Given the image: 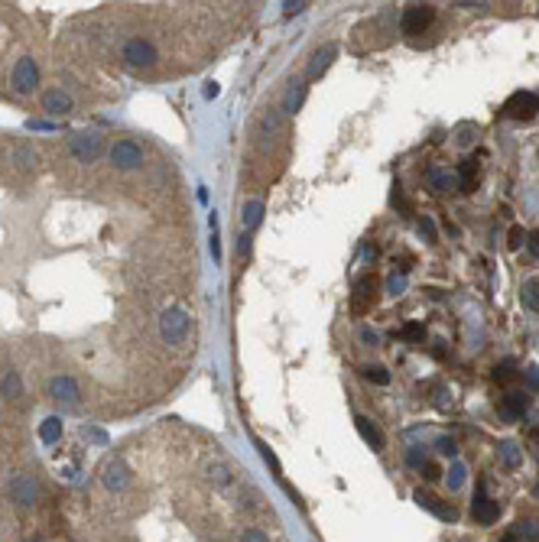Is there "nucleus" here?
I'll use <instances>...</instances> for the list:
<instances>
[{
	"label": "nucleus",
	"mask_w": 539,
	"mask_h": 542,
	"mask_svg": "<svg viewBox=\"0 0 539 542\" xmlns=\"http://www.w3.org/2000/svg\"><path fill=\"white\" fill-rule=\"evenodd\" d=\"M120 59L127 62L130 68H153L160 62V49L146 39V36H134L120 46Z\"/></svg>",
	"instance_id": "obj_1"
},
{
	"label": "nucleus",
	"mask_w": 539,
	"mask_h": 542,
	"mask_svg": "<svg viewBox=\"0 0 539 542\" xmlns=\"http://www.w3.org/2000/svg\"><path fill=\"white\" fill-rule=\"evenodd\" d=\"M101 150H104V143L94 130H78V134L68 136V153H72L78 162H94L101 156Z\"/></svg>",
	"instance_id": "obj_2"
},
{
	"label": "nucleus",
	"mask_w": 539,
	"mask_h": 542,
	"mask_svg": "<svg viewBox=\"0 0 539 542\" xmlns=\"http://www.w3.org/2000/svg\"><path fill=\"white\" fill-rule=\"evenodd\" d=\"M160 335L166 344H182L189 338V315L182 309H166L160 315Z\"/></svg>",
	"instance_id": "obj_3"
},
{
	"label": "nucleus",
	"mask_w": 539,
	"mask_h": 542,
	"mask_svg": "<svg viewBox=\"0 0 539 542\" xmlns=\"http://www.w3.org/2000/svg\"><path fill=\"white\" fill-rule=\"evenodd\" d=\"M10 85H13L17 94H33L36 85H39V65H36V59H30V56L17 59L13 75H10Z\"/></svg>",
	"instance_id": "obj_4"
},
{
	"label": "nucleus",
	"mask_w": 539,
	"mask_h": 542,
	"mask_svg": "<svg viewBox=\"0 0 539 542\" xmlns=\"http://www.w3.org/2000/svg\"><path fill=\"white\" fill-rule=\"evenodd\" d=\"M504 114L514 120H533L539 114V94L533 91H514L504 104Z\"/></svg>",
	"instance_id": "obj_5"
},
{
	"label": "nucleus",
	"mask_w": 539,
	"mask_h": 542,
	"mask_svg": "<svg viewBox=\"0 0 539 542\" xmlns=\"http://www.w3.org/2000/svg\"><path fill=\"white\" fill-rule=\"evenodd\" d=\"M49 396L65 409H75L82 403V393H78V383L68 377V373H59V377H52L49 380Z\"/></svg>",
	"instance_id": "obj_6"
},
{
	"label": "nucleus",
	"mask_w": 539,
	"mask_h": 542,
	"mask_svg": "<svg viewBox=\"0 0 539 542\" xmlns=\"http://www.w3.org/2000/svg\"><path fill=\"white\" fill-rule=\"evenodd\" d=\"M436 20V7H429V4H416V7H410L403 13V20H400V26H403L406 36H419L429 30V23Z\"/></svg>",
	"instance_id": "obj_7"
},
{
	"label": "nucleus",
	"mask_w": 539,
	"mask_h": 542,
	"mask_svg": "<svg viewBox=\"0 0 539 542\" xmlns=\"http://www.w3.org/2000/svg\"><path fill=\"white\" fill-rule=\"evenodd\" d=\"M7 493L17 507H33L36 500H39V484H36V477H30V475H17V477H10Z\"/></svg>",
	"instance_id": "obj_8"
},
{
	"label": "nucleus",
	"mask_w": 539,
	"mask_h": 542,
	"mask_svg": "<svg viewBox=\"0 0 539 542\" xmlns=\"http://www.w3.org/2000/svg\"><path fill=\"white\" fill-rule=\"evenodd\" d=\"M110 162H114L118 169H137V166L144 162V150H140L134 140H118V143L110 146Z\"/></svg>",
	"instance_id": "obj_9"
},
{
	"label": "nucleus",
	"mask_w": 539,
	"mask_h": 542,
	"mask_svg": "<svg viewBox=\"0 0 539 542\" xmlns=\"http://www.w3.org/2000/svg\"><path fill=\"white\" fill-rule=\"evenodd\" d=\"M101 484L108 491H124L130 484V467L124 465V458H110L108 465L101 467Z\"/></svg>",
	"instance_id": "obj_10"
},
{
	"label": "nucleus",
	"mask_w": 539,
	"mask_h": 542,
	"mask_svg": "<svg viewBox=\"0 0 539 542\" xmlns=\"http://www.w3.org/2000/svg\"><path fill=\"white\" fill-rule=\"evenodd\" d=\"M413 497H416V503H419L422 510L436 513L438 520H445V523H455V520H458L455 503H448V500H438V497H432V493H426V491H416Z\"/></svg>",
	"instance_id": "obj_11"
},
{
	"label": "nucleus",
	"mask_w": 539,
	"mask_h": 542,
	"mask_svg": "<svg viewBox=\"0 0 539 542\" xmlns=\"http://www.w3.org/2000/svg\"><path fill=\"white\" fill-rule=\"evenodd\" d=\"M471 517L478 520L481 526H494L500 520V507H497V500H490L488 493L481 491V493H474V503H471Z\"/></svg>",
	"instance_id": "obj_12"
},
{
	"label": "nucleus",
	"mask_w": 539,
	"mask_h": 542,
	"mask_svg": "<svg viewBox=\"0 0 539 542\" xmlns=\"http://www.w3.org/2000/svg\"><path fill=\"white\" fill-rule=\"evenodd\" d=\"M526 406H530V396H526V393H507V396L497 403V413L504 422H516V419H523Z\"/></svg>",
	"instance_id": "obj_13"
},
{
	"label": "nucleus",
	"mask_w": 539,
	"mask_h": 542,
	"mask_svg": "<svg viewBox=\"0 0 539 542\" xmlns=\"http://www.w3.org/2000/svg\"><path fill=\"white\" fill-rule=\"evenodd\" d=\"M354 425H357V435H361V439L367 441L374 451H383L387 439H383V432H380V425L374 422V419H367V415H357V419H354Z\"/></svg>",
	"instance_id": "obj_14"
},
{
	"label": "nucleus",
	"mask_w": 539,
	"mask_h": 542,
	"mask_svg": "<svg viewBox=\"0 0 539 542\" xmlns=\"http://www.w3.org/2000/svg\"><path fill=\"white\" fill-rule=\"evenodd\" d=\"M42 110L52 114V117H62V114L72 110V98H68L62 88H49V91L42 94Z\"/></svg>",
	"instance_id": "obj_15"
},
{
	"label": "nucleus",
	"mask_w": 539,
	"mask_h": 542,
	"mask_svg": "<svg viewBox=\"0 0 539 542\" xmlns=\"http://www.w3.org/2000/svg\"><path fill=\"white\" fill-rule=\"evenodd\" d=\"M338 56V46H325V49H319L315 56H312L309 62V82H315V78H322L325 72H329V65L335 62Z\"/></svg>",
	"instance_id": "obj_16"
},
{
	"label": "nucleus",
	"mask_w": 539,
	"mask_h": 542,
	"mask_svg": "<svg viewBox=\"0 0 539 542\" xmlns=\"http://www.w3.org/2000/svg\"><path fill=\"white\" fill-rule=\"evenodd\" d=\"M0 393H4L7 399H13V403L23 399V380H20L17 370H7L4 377H0Z\"/></svg>",
	"instance_id": "obj_17"
},
{
	"label": "nucleus",
	"mask_w": 539,
	"mask_h": 542,
	"mask_svg": "<svg viewBox=\"0 0 539 542\" xmlns=\"http://www.w3.org/2000/svg\"><path fill=\"white\" fill-rule=\"evenodd\" d=\"M458 188L462 192H474L478 188V160H464V166L458 169Z\"/></svg>",
	"instance_id": "obj_18"
},
{
	"label": "nucleus",
	"mask_w": 539,
	"mask_h": 542,
	"mask_svg": "<svg viewBox=\"0 0 539 542\" xmlns=\"http://www.w3.org/2000/svg\"><path fill=\"white\" fill-rule=\"evenodd\" d=\"M241 218H244V228H247V231H257V228H260V221H263V202H260V198L247 202V205H244V214H241Z\"/></svg>",
	"instance_id": "obj_19"
},
{
	"label": "nucleus",
	"mask_w": 539,
	"mask_h": 542,
	"mask_svg": "<svg viewBox=\"0 0 539 542\" xmlns=\"http://www.w3.org/2000/svg\"><path fill=\"white\" fill-rule=\"evenodd\" d=\"M305 91H309V85H305V82H296V85L289 88L286 101H283V110H286V114H296V110L303 108V101H305Z\"/></svg>",
	"instance_id": "obj_20"
},
{
	"label": "nucleus",
	"mask_w": 539,
	"mask_h": 542,
	"mask_svg": "<svg viewBox=\"0 0 539 542\" xmlns=\"http://www.w3.org/2000/svg\"><path fill=\"white\" fill-rule=\"evenodd\" d=\"M39 439L46 441V445H56V441L62 439V419L59 415H49V419L39 425Z\"/></svg>",
	"instance_id": "obj_21"
},
{
	"label": "nucleus",
	"mask_w": 539,
	"mask_h": 542,
	"mask_svg": "<svg viewBox=\"0 0 539 542\" xmlns=\"http://www.w3.org/2000/svg\"><path fill=\"white\" fill-rule=\"evenodd\" d=\"M497 455L507 467H520L523 465V455H520V445L516 441H500L497 445Z\"/></svg>",
	"instance_id": "obj_22"
},
{
	"label": "nucleus",
	"mask_w": 539,
	"mask_h": 542,
	"mask_svg": "<svg viewBox=\"0 0 539 542\" xmlns=\"http://www.w3.org/2000/svg\"><path fill=\"white\" fill-rule=\"evenodd\" d=\"M429 179H432V188H438V192L458 188V172H429Z\"/></svg>",
	"instance_id": "obj_23"
},
{
	"label": "nucleus",
	"mask_w": 539,
	"mask_h": 542,
	"mask_svg": "<svg viewBox=\"0 0 539 542\" xmlns=\"http://www.w3.org/2000/svg\"><path fill=\"white\" fill-rule=\"evenodd\" d=\"M208 481L218 484V487H224V484H231V467L221 465V461H211L208 465Z\"/></svg>",
	"instance_id": "obj_24"
},
{
	"label": "nucleus",
	"mask_w": 539,
	"mask_h": 542,
	"mask_svg": "<svg viewBox=\"0 0 539 542\" xmlns=\"http://www.w3.org/2000/svg\"><path fill=\"white\" fill-rule=\"evenodd\" d=\"M13 160H17L20 169H36V162H39V156H36L30 146H17L13 150Z\"/></svg>",
	"instance_id": "obj_25"
},
{
	"label": "nucleus",
	"mask_w": 539,
	"mask_h": 542,
	"mask_svg": "<svg viewBox=\"0 0 539 542\" xmlns=\"http://www.w3.org/2000/svg\"><path fill=\"white\" fill-rule=\"evenodd\" d=\"M514 377H516L514 361H504V364H497L494 370H490V380H494V383H510Z\"/></svg>",
	"instance_id": "obj_26"
},
{
	"label": "nucleus",
	"mask_w": 539,
	"mask_h": 542,
	"mask_svg": "<svg viewBox=\"0 0 539 542\" xmlns=\"http://www.w3.org/2000/svg\"><path fill=\"white\" fill-rule=\"evenodd\" d=\"M464 477H468V467H464L462 461H452V467H448V487L458 491V487L464 484Z\"/></svg>",
	"instance_id": "obj_27"
},
{
	"label": "nucleus",
	"mask_w": 539,
	"mask_h": 542,
	"mask_svg": "<svg viewBox=\"0 0 539 542\" xmlns=\"http://www.w3.org/2000/svg\"><path fill=\"white\" fill-rule=\"evenodd\" d=\"M257 449H260V455H263V461H267V465H270V467H273V475H277V477H283V465H279V458H277V455H273V449H270L267 441H260V439H257Z\"/></svg>",
	"instance_id": "obj_28"
},
{
	"label": "nucleus",
	"mask_w": 539,
	"mask_h": 542,
	"mask_svg": "<svg viewBox=\"0 0 539 542\" xmlns=\"http://www.w3.org/2000/svg\"><path fill=\"white\" fill-rule=\"evenodd\" d=\"M523 305L526 309H539V280H530L523 286Z\"/></svg>",
	"instance_id": "obj_29"
},
{
	"label": "nucleus",
	"mask_w": 539,
	"mask_h": 542,
	"mask_svg": "<svg viewBox=\"0 0 539 542\" xmlns=\"http://www.w3.org/2000/svg\"><path fill=\"white\" fill-rule=\"evenodd\" d=\"M364 377H367L371 383H377V387H387V383H390V373L383 370V367H377V364L364 367Z\"/></svg>",
	"instance_id": "obj_30"
},
{
	"label": "nucleus",
	"mask_w": 539,
	"mask_h": 542,
	"mask_svg": "<svg viewBox=\"0 0 539 542\" xmlns=\"http://www.w3.org/2000/svg\"><path fill=\"white\" fill-rule=\"evenodd\" d=\"M419 234H422L426 240H429V244H436V240H438L436 221H432V218H419Z\"/></svg>",
	"instance_id": "obj_31"
},
{
	"label": "nucleus",
	"mask_w": 539,
	"mask_h": 542,
	"mask_svg": "<svg viewBox=\"0 0 539 542\" xmlns=\"http://www.w3.org/2000/svg\"><path fill=\"white\" fill-rule=\"evenodd\" d=\"M403 338L406 341H422V338H426V325H422V322H410L403 328Z\"/></svg>",
	"instance_id": "obj_32"
},
{
	"label": "nucleus",
	"mask_w": 539,
	"mask_h": 542,
	"mask_svg": "<svg viewBox=\"0 0 539 542\" xmlns=\"http://www.w3.org/2000/svg\"><path fill=\"white\" fill-rule=\"evenodd\" d=\"M436 449L442 451V455H445V458H452V461H455V455H458V445H455V439H448V435H442V439L436 441Z\"/></svg>",
	"instance_id": "obj_33"
},
{
	"label": "nucleus",
	"mask_w": 539,
	"mask_h": 542,
	"mask_svg": "<svg viewBox=\"0 0 539 542\" xmlns=\"http://www.w3.org/2000/svg\"><path fill=\"white\" fill-rule=\"evenodd\" d=\"M516 536H523V539H530V542H539V523H520Z\"/></svg>",
	"instance_id": "obj_34"
},
{
	"label": "nucleus",
	"mask_w": 539,
	"mask_h": 542,
	"mask_svg": "<svg viewBox=\"0 0 539 542\" xmlns=\"http://www.w3.org/2000/svg\"><path fill=\"white\" fill-rule=\"evenodd\" d=\"M523 240H526V231L514 224V228H510V240H507V247H510V250H520Z\"/></svg>",
	"instance_id": "obj_35"
},
{
	"label": "nucleus",
	"mask_w": 539,
	"mask_h": 542,
	"mask_svg": "<svg viewBox=\"0 0 539 542\" xmlns=\"http://www.w3.org/2000/svg\"><path fill=\"white\" fill-rule=\"evenodd\" d=\"M237 542H270V539H267V533H263V529H244Z\"/></svg>",
	"instance_id": "obj_36"
},
{
	"label": "nucleus",
	"mask_w": 539,
	"mask_h": 542,
	"mask_svg": "<svg viewBox=\"0 0 539 542\" xmlns=\"http://www.w3.org/2000/svg\"><path fill=\"white\" fill-rule=\"evenodd\" d=\"M406 465H410V467H422V465H426L422 449H410V451H406Z\"/></svg>",
	"instance_id": "obj_37"
},
{
	"label": "nucleus",
	"mask_w": 539,
	"mask_h": 542,
	"mask_svg": "<svg viewBox=\"0 0 539 542\" xmlns=\"http://www.w3.org/2000/svg\"><path fill=\"white\" fill-rule=\"evenodd\" d=\"M403 286H406V280L400 276V273H393V276L387 280V289L393 292V296H400V292H403Z\"/></svg>",
	"instance_id": "obj_38"
},
{
	"label": "nucleus",
	"mask_w": 539,
	"mask_h": 542,
	"mask_svg": "<svg viewBox=\"0 0 539 542\" xmlns=\"http://www.w3.org/2000/svg\"><path fill=\"white\" fill-rule=\"evenodd\" d=\"M237 257H241V260H247V257H251V234H241V244H237Z\"/></svg>",
	"instance_id": "obj_39"
},
{
	"label": "nucleus",
	"mask_w": 539,
	"mask_h": 542,
	"mask_svg": "<svg viewBox=\"0 0 539 542\" xmlns=\"http://www.w3.org/2000/svg\"><path fill=\"white\" fill-rule=\"evenodd\" d=\"M422 475H426V481H438V477H442V471H438V465L426 461V465H422Z\"/></svg>",
	"instance_id": "obj_40"
},
{
	"label": "nucleus",
	"mask_w": 539,
	"mask_h": 542,
	"mask_svg": "<svg viewBox=\"0 0 539 542\" xmlns=\"http://www.w3.org/2000/svg\"><path fill=\"white\" fill-rule=\"evenodd\" d=\"M82 435H84V439H91V441H98V445H104V441H108V435L98 432V429H88V425L82 429Z\"/></svg>",
	"instance_id": "obj_41"
},
{
	"label": "nucleus",
	"mask_w": 539,
	"mask_h": 542,
	"mask_svg": "<svg viewBox=\"0 0 539 542\" xmlns=\"http://www.w3.org/2000/svg\"><path fill=\"white\" fill-rule=\"evenodd\" d=\"M471 134H474V127H471V124H464V127L458 130V143H462V146H464V143H471V140H474Z\"/></svg>",
	"instance_id": "obj_42"
},
{
	"label": "nucleus",
	"mask_w": 539,
	"mask_h": 542,
	"mask_svg": "<svg viewBox=\"0 0 539 542\" xmlns=\"http://www.w3.org/2000/svg\"><path fill=\"white\" fill-rule=\"evenodd\" d=\"M526 240H530V250L539 257V228H536V231H530V238H526Z\"/></svg>",
	"instance_id": "obj_43"
},
{
	"label": "nucleus",
	"mask_w": 539,
	"mask_h": 542,
	"mask_svg": "<svg viewBox=\"0 0 539 542\" xmlns=\"http://www.w3.org/2000/svg\"><path fill=\"white\" fill-rule=\"evenodd\" d=\"M526 383H530L533 390H539V370H536V367H530V373H526Z\"/></svg>",
	"instance_id": "obj_44"
},
{
	"label": "nucleus",
	"mask_w": 539,
	"mask_h": 542,
	"mask_svg": "<svg viewBox=\"0 0 539 542\" xmlns=\"http://www.w3.org/2000/svg\"><path fill=\"white\" fill-rule=\"evenodd\" d=\"M283 7H286V13L293 17V13H303V10L309 7V4H283Z\"/></svg>",
	"instance_id": "obj_45"
},
{
	"label": "nucleus",
	"mask_w": 539,
	"mask_h": 542,
	"mask_svg": "<svg viewBox=\"0 0 539 542\" xmlns=\"http://www.w3.org/2000/svg\"><path fill=\"white\" fill-rule=\"evenodd\" d=\"M361 341H367V344H377V331L364 328V331H361Z\"/></svg>",
	"instance_id": "obj_46"
},
{
	"label": "nucleus",
	"mask_w": 539,
	"mask_h": 542,
	"mask_svg": "<svg viewBox=\"0 0 539 542\" xmlns=\"http://www.w3.org/2000/svg\"><path fill=\"white\" fill-rule=\"evenodd\" d=\"M500 542H520V539H516V533H510V536H504Z\"/></svg>",
	"instance_id": "obj_47"
}]
</instances>
